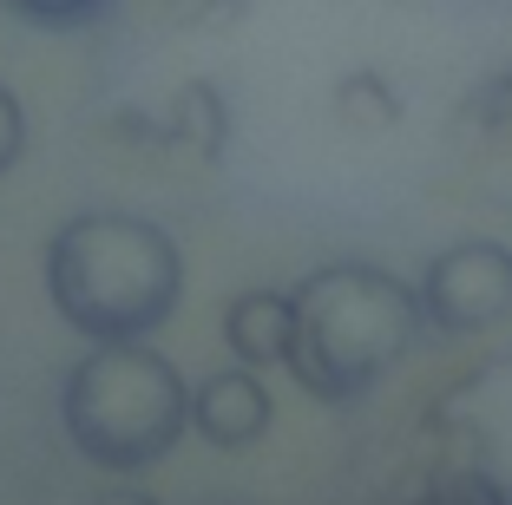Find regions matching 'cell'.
I'll return each mask as SVG.
<instances>
[{"instance_id": "obj_1", "label": "cell", "mask_w": 512, "mask_h": 505, "mask_svg": "<svg viewBox=\"0 0 512 505\" xmlns=\"http://www.w3.org/2000/svg\"><path fill=\"white\" fill-rule=\"evenodd\" d=\"M46 302L79 342H151L184 302V250L145 210H73L40 256Z\"/></svg>"}, {"instance_id": "obj_2", "label": "cell", "mask_w": 512, "mask_h": 505, "mask_svg": "<svg viewBox=\"0 0 512 505\" xmlns=\"http://www.w3.org/2000/svg\"><path fill=\"white\" fill-rule=\"evenodd\" d=\"M289 302H296V335H289L283 368L322 407L368 401L427 335L414 283L362 256H335V263L309 269L289 289Z\"/></svg>"}, {"instance_id": "obj_3", "label": "cell", "mask_w": 512, "mask_h": 505, "mask_svg": "<svg viewBox=\"0 0 512 505\" xmlns=\"http://www.w3.org/2000/svg\"><path fill=\"white\" fill-rule=\"evenodd\" d=\"M60 433L92 473L138 479L191 433V381L158 342H86L60 381Z\"/></svg>"}, {"instance_id": "obj_4", "label": "cell", "mask_w": 512, "mask_h": 505, "mask_svg": "<svg viewBox=\"0 0 512 505\" xmlns=\"http://www.w3.org/2000/svg\"><path fill=\"white\" fill-rule=\"evenodd\" d=\"M421 328L440 342H467L486 328L512 322V243L499 237H460L434 250L414 276Z\"/></svg>"}, {"instance_id": "obj_5", "label": "cell", "mask_w": 512, "mask_h": 505, "mask_svg": "<svg viewBox=\"0 0 512 505\" xmlns=\"http://www.w3.org/2000/svg\"><path fill=\"white\" fill-rule=\"evenodd\" d=\"M276 420V401L263 374L230 361V368H211L204 381H191V433L217 453H250Z\"/></svg>"}, {"instance_id": "obj_6", "label": "cell", "mask_w": 512, "mask_h": 505, "mask_svg": "<svg viewBox=\"0 0 512 505\" xmlns=\"http://www.w3.org/2000/svg\"><path fill=\"white\" fill-rule=\"evenodd\" d=\"M289 335H296V302L289 289H243L224 309V348L243 361V368L270 374L289 361Z\"/></svg>"}, {"instance_id": "obj_7", "label": "cell", "mask_w": 512, "mask_h": 505, "mask_svg": "<svg viewBox=\"0 0 512 505\" xmlns=\"http://www.w3.org/2000/svg\"><path fill=\"white\" fill-rule=\"evenodd\" d=\"M158 138H165L171 158H191V164H217L230 145V99L224 86L211 79H184L171 92V105L158 112Z\"/></svg>"}, {"instance_id": "obj_8", "label": "cell", "mask_w": 512, "mask_h": 505, "mask_svg": "<svg viewBox=\"0 0 512 505\" xmlns=\"http://www.w3.org/2000/svg\"><path fill=\"white\" fill-rule=\"evenodd\" d=\"M335 119L355 125V132H388V125H401V92L388 86V73H375V66H362V73H342L329 92Z\"/></svg>"}, {"instance_id": "obj_9", "label": "cell", "mask_w": 512, "mask_h": 505, "mask_svg": "<svg viewBox=\"0 0 512 505\" xmlns=\"http://www.w3.org/2000/svg\"><path fill=\"white\" fill-rule=\"evenodd\" d=\"M460 132H473L493 151H512V66H499L486 86H473L460 99Z\"/></svg>"}, {"instance_id": "obj_10", "label": "cell", "mask_w": 512, "mask_h": 505, "mask_svg": "<svg viewBox=\"0 0 512 505\" xmlns=\"http://www.w3.org/2000/svg\"><path fill=\"white\" fill-rule=\"evenodd\" d=\"M20 27H40V33H92L119 14V0H0Z\"/></svg>"}, {"instance_id": "obj_11", "label": "cell", "mask_w": 512, "mask_h": 505, "mask_svg": "<svg viewBox=\"0 0 512 505\" xmlns=\"http://www.w3.org/2000/svg\"><path fill=\"white\" fill-rule=\"evenodd\" d=\"M421 499H427V505H512V486H506V479H499L486 460H473V466L427 473Z\"/></svg>"}, {"instance_id": "obj_12", "label": "cell", "mask_w": 512, "mask_h": 505, "mask_svg": "<svg viewBox=\"0 0 512 505\" xmlns=\"http://www.w3.org/2000/svg\"><path fill=\"white\" fill-rule=\"evenodd\" d=\"M165 14L178 33H230L243 20V0H171Z\"/></svg>"}, {"instance_id": "obj_13", "label": "cell", "mask_w": 512, "mask_h": 505, "mask_svg": "<svg viewBox=\"0 0 512 505\" xmlns=\"http://www.w3.org/2000/svg\"><path fill=\"white\" fill-rule=\"evenodd\" d=\"M20 151H27V105L14 99V86H0V178L20 164Z\"/></svg>"}, {"instance_id": "obj_14", "label": "cell", "mask_w": 512, "mask_h": 505, "mask_svg": "<svg viewBox=\"0 0 512 505\" xmlns=\"http://www.w3.org/2000/svg\"><path fill=\"white\" fill-rule=\"evenodd\" d=\"M86 505H158L151 492H92Z\"/></svg>"}]
</instances>
